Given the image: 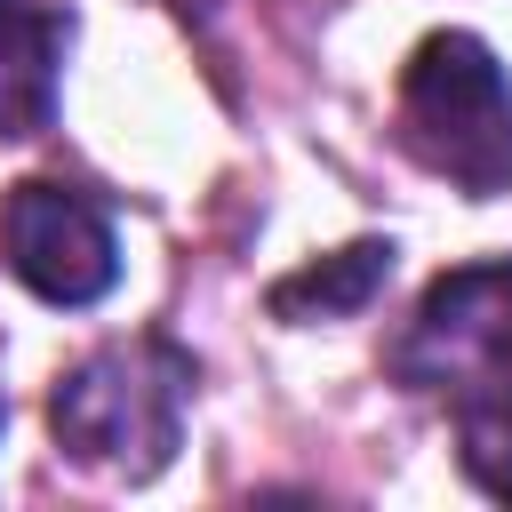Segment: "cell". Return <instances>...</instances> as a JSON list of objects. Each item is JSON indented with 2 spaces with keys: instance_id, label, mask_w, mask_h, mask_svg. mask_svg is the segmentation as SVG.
Instances as JSON below:
<instances>
[{
  "instance_id": "obj_1",
  "label": "cell",
  "mask_w": 512,
  "mask_h": 512,
  "mask_svg": "<svg viewBox=\"0 0 512 512\" xmlns=\"http://www.w3.org/2000/svg\"><path fill=\"white\" fill-rule=\"evenodd\" d=\"M184 408H192V352L168 336H112L80 352L48 392V424L64 456L112 480L168 472L184 440Z\"/></svg>"
},
{
  "instance_id": "obj_2",
  "label": "cell",
  "mask_w": 512,
  "mask_h": 512,
  "mask_svg": "<svg viewBox=\"0 0 512 512\" xmlns=\"http://www.w3.org/2000/svg\"><path fill=\"white\" fill-rule=\"evenodd\" d=\"M392 136L416 168L456 184L464 200L512 192V80L488 40L472 32H424L416 56L400 64L392 96Z\"/></svg>"
},
{
  "instance_id": "obj_3",
  "label": "cell",
  "mask_w": 512,
  "mask_h": 512,
  "mask_svg": "<svg viewBox=\"0 0 512 512\" xmlns=\"http://www.w3.org/2000/svg\"><path fill=\"white\" fill-rule=\"evenodd\" d=\"M384 360L408 392H432L448 408L512 392V264L488 256V264L440 272Z\"/></svg>"
},
{
  "instance_id": "obj_4",
  "label": "cell",
  "mask_w": 512,
  "mask_h": 512,
  "mask_svg": "<svg viewBox=\"0 0 512 512\" xmlns=\"http://www.w3.org/2000/svg\"><path fill=\"white\" fill-rule=\"evenodd\" d=\"M0 264L40 296V304H96L112 296L120 280V240H112V216L80 192V184H48V176H24L8 184L0 200Z\"/></svg>"
},
{
  "instance_id": "obj_5",
  "label": "cell",
  "mask_w": 512,
  "mask_h": 512,
  "mask_svg": "<svg viewBox=\"0 0 512 512\" xmlns=\"http://www.w3.org/2000/svg\"><path fill=\"white\" fill-rule=\"evenodd\" d=\"M64 48H72V8L0 0V136H40L56 120Z\"/></svg>"
},
{
  "instance_id": "obj_6",
  "label": "cell",
  "mask_w": 512,
  "mask_h": 512,
  "mask_svg": "<svg viewBox=\"0 0 512 512\" xmlns=\"http://www.w3.org/2000/svg\"><path fill=\"white\" fill-rule=\"evenodd\" d=\"M384 280H392V240H352V248H336V256L272 280V312L296 320V328L304 320H352V312L376 304Z\"/></svg>"
},
{
  "instance_id": "obj_7",
  "label": "cell",
  "mask_w": 512,
  "mask_h": 512,
  "mask_svg": "<svg viewBox=\"0 0 512 512\" xmlns=\"http://www.w3.org/2000/svg\"><path fill=\"white\" fill-rule=\"evenodd\" d=\"M456 456L472 472V488L512 504V392L488 400H456Z\"/></svg>"
},
{
  "instance_id": "obj_8",
  "label": "cell",
  "mask_w": 512,
  "mask_h": 512,
  "mask_svg": "<svg viewBox=\"0 0 512 512\" xmlns=\"http://www.w3.org/2000/svg\"><path fill=\"white\" fill-rule=\"evenodd\" d=\"M0 432H8V408H0Z\"/></svg>"
}]
</instances>
